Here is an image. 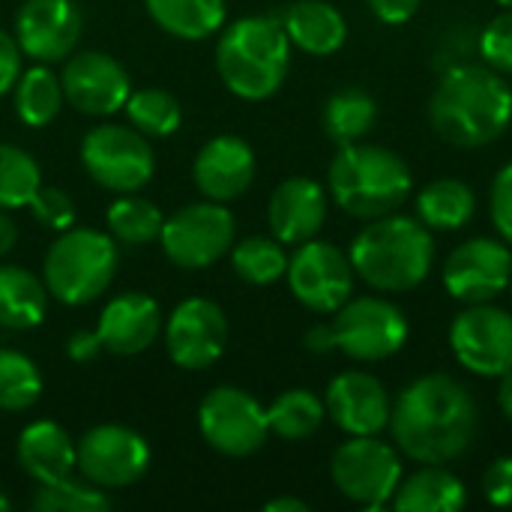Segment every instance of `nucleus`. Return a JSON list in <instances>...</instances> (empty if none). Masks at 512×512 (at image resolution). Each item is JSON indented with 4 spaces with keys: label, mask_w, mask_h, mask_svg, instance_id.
<instances>
[{
    "label": "nucleus",
    "mask_w": 512,
    "mask_h": 512,
    "mask_svg": "<svg viewBox=\"0 0 512 512\" xmlns=\"http://www.w3.org/2000/svg\"><path fill=\"white\" fill-rule=\"evenodd\" d=\"M30 213L42 228L51 231H66L75 225V204L60 186H39L36 195L30 198Z\"/></svg>",
    "instance_id": "39"
},
{
    "label": "nucleus",
    "mask_w": 512,
    "mask_h": 512,
    "mask_svg": "<svg viewBox=\"0 0 512 512\" xmlns=\"http://www.w3.org/2000/svg\"><path fill=\"white\" fill-rule=\"evenodd\" d=\"M228 342V321L225 312L207 297L183 300L165 327V348L168 357L189 372H201L213 366Z\"/></svg>",
    "instance_id": "16"
},
{
    "label": "nucleus",
    "mask_w": 512,
    "mask_h": 512,
    "mask_svg": "<svg viewBox=\"0 0 512 512\" xmlns=\"http://www.w3.org/2000/svg\"><path fill=\"white\" fill-rule=\"evenodd\" d=\"M15 240H18V228H15V222L0 210V258L12 252Z\"/></svg>",
    "instance_id": "46"
},
{
    "label": "nucleus",
    "mask_w": 512,
    "mask_h": 512,
    "mask_svg": "<svg viewBox=\"0 0 512 512\" xmlns=\"http://www.w3.org/2000/svg\"><path fill=\"white\" fill-rule=\"evenodd\" d=\"M324 132L330 141L342 144H354L360 141L378 120V105L375 99L360 90V87H345L339 93H333L324 105Z\"/></svg>",
    "instance_id": "29"
},
{
    "label": "nucleus",
    "mask_w": 512,
    "mask_h": 512,
    "mask_svg": "<svg viewBox=\"0 0 512 512\" xmlns=\"http://www.w3.org/2000/svg\"><path fill=\"white\" fill-rule=\"evenodd\" d=\"M306 348H309L312 354H330V351H336L333 324H315V327L306 333Z\"/></svg>",
    "instance_id": "45"
},
{
    "label": "nucleus",
    "mask_w": 512,
    "mask_h": 512,
    "mask_svg": "<svg viewBox=\"0 0 512 512\" xmlns=\"http://www.w3.org/2000/svg\"><path fill=\"white\" fill-rule=\"evenodd\" d=\"M42 186L39 165L15 144H0V210L27 207Z\"/></svg>",
    "instance_id": "36"
},
{
    "label": "nucleus",
    "mask_w": 512,
    "mask_h": 512,
    "mask_svg": "<svg viewBox=\"0 0 512 512\" xmlns=\"http://www.w3.org/2000/svg\"><path fill=\"white\" fill-rule=\"evenodd\" d=\"M162 330V309L153 297L129 291L105 303L96 336L102 351L117 357H135L147 351Z\"/></svg>",
    "instance_id": "21"
},
{
    "label": "nucleus",
    "mask_w": 512,
    "mask_h": 512,
    "mask_svg": "<svg viewBox=\"0 0 512 512\" xmlns=\"http://www.w3.org/2000/svg\"><path fill=\"white\" fill-rule=\"evenodd\" d=\"M150 18L177 39H207L225 21V0H144Z\"/></svg>",
    "instance_id": "28"
},
{
    "label": "nucleus",
    "mask_w": 512,
    "mask_h": 512,
    "mask_svg": "<svg viewBox=\"0 0 512 512\" xmlns=\"http://www.w3.org/2000/svg\"><path fill=\"white\" fill-rule=\"evenodd\" d=\"M512 276V246L495 237H471L456 246L444 264V288L462 306L492 303L507 291Z\"/></svg>",
    "instance_id": "15"
},
{
    "label": "nucleus",
    "mask_w": 512,
    "mask_h": 512,
    "mask_svg": "<svg viewBox=\"0 0 512 512\" xmlns=\"http://www.w3.org/2000/svg\"><path fill=\"white\" fill-rule=\"evenodd\" d=\"M354 273L381 294L420 288L435 267V237L417 216L387 213L369 219L348 249Z\"/></svg>",
    "instance_id": "3"
},
{
    "label": "nucleus",
    "mask_w": 512,
    "mask_h": 512,
    "mask_svg": "<svg viewBox=\"0 0 512 512\" xmlns=\"http://www.w3.org/2000/svg\"><path fill=\"white\" fill-rule=\"evenodd\" d=\"M123 111H126L132 129H138L147 138H168L183 123L180 102L168 90H159V87H147V90L129 93Z\"/></svg>",
    "instance_id": "33"
},
{
    "label": "nucleus",
    "mask_w": 512,
    "mask_h": 512,
    "mask_svg": "<svg viewBox=\"0 0 512 512\" xmlns=\"http://www.w3.org/2000/svg\"><path fill=\"white\" fill-rule=\"evenodd\" d=\"M477 51L486 66L501 75H512V9H504L480 30Z\"/></svg>",
    "instance_id": "38"
},
{
    "label": "nucleus",
    "mask_w": 512,
    "mask_h": 512,
    "mask_svg": "<svg viewBox=\"0 0 512 512\" xmlns=\"http://www.w3.org/2000/svg\"><path fill=\"white\" fill-rule=\"evenodd\" d=\"M387 429L408 459L420 465H447L474 447L480 408L462 381L432 372L399 393Z\"/></svg>",
    "instance_id": "1"
},
{
    "label": "nucleus",
    "mask_w": 512,
    "mask_h": 512,
    "mask_svg": "<svg viewBox=\"0 0 512 512\" xmlns=\"http://www.w3.org/2000/svg\"><path fill=\"white\" fill-rule=\"evenodd\" d=\"M288 288L291 294L312 312L318 315H330L336 312L342 303L351 300L354 294V267L351 258L333 246V243H321V240H306L300 243V249L288 258Z\"/></svg>",
    "instance_id": "12"
},
{
    "label": "nucleus",
    "mask_w": 512,
    "mask_h": 512,
    "mask_svg": "<svg viewBox=\"0 0 512 512\" xmlns=\"http://www.w3.org/2000/svg\"><path fill=\"white\" fill-rule=\"evenodd\" d=\"M498 3H501L504 9H512V0H498Z\"/></svg>",
    "instance_id": "50"
},
{
    "label": "nucleus",
    "mask_w": 512,
    "mask_h": 512,
    "mask_svg": "<svg viewBox=\"0 0 512 512\" xmlns=\"http://www.w3.org/2000/svg\"><path fill=\"white\" fill-rule=\"evenodd\" d=\"M42 396V375L30 357L12 348H0V408L27 411Z\"/></svg>",
    "instance_id": "35"
},
{
    "label": "nucleus",
    "mask_w": 512,
    "mask_h": 512,
    "mask_svg": "<svg viewBox=\"0 0 512 512\" xmlns=\"http://www.w3.org/2000/svg\"><path fill=\"white\" fill-rule=\"evenodd\" d=\"M60 84L66 102L90 117L117 114L132 93L126 69L105 51H81L66 60Z\"/></svg>",
    "instance_id": "17"
},
{
    "label": "nucleus",
    "mask_w": 512,
    "mask_h": 512,
    "mask_svg": "<svg viewBox=\"0 0 512 512\" xmlns=\"http://www.w3.org/2000/svg\"><path fill=\"white\" fill-rule=\"evenodd\" d=\"M327 417L324 399H318L312 390H285L270 408H267V426L282 441H306L312 438Z\"/></svg>",
    "instance_id": "31"
},
{
    "label": "nucleus",
    "mask_w": 512,
    "mask_h": 512,
    "mask_svg": "<svg viewBox=\"0 0 512 512\" xmlns=\"http://www.w3.org/2000/svg\"><path fill=\"white\" fill-rule=\"evenodd\" d=\"M450 348L468 372L501 378L512 369V315L495 303L465 306L450 324Z\"/></svg>",
    "instance_id": "13"
},
{
    "label": "nucleus",
    "mask_w": 512,
    "mask_h": 512,
    "mask_svg": "<svg viewBox=\"0 0 512 512\" xmlns=\"http://www.w3.org/2000/svg\"><path fill=\"white\" fill-rule=\"evenodd\" d=\"M9 507H12V504H9V498H6V495L0 492V512H6V510H9Z\"/></svg>",
    "instance_id": "49"
},
{
    "label": "nucleus",
    "mask_w": 512,
    "mask_h": 512,
    "mask_svg": "<svg viewBox=\"0 0 512 512\" xmlns=\"http://www.w3.org/2000/svg\"><path fill=\"white\" fill-rule=\"evenodd\" d=\"M429 123L450 147H489L512 123L510 81L486 63H459L444 69L429 99Z\"/></svg>",
    "instance_id": "2"
},
{
    "label": "nucleus",
    "mask_w": 512,
    "mask_h": 512,
    "mask_svg": "<svg viewBox=\"0 0 512 512\" xmlns=\"http://www.w3.org/2000/svg\"><path fill=\"white\" fill-rule=\"evenodd\" d=\"M78 471L99 489H126L138 483L150 468V447L147 441L126 426H96L78 444Z\"/></svg>",
    "instance_id": "14"
},
{
    "label": "nucleus",
    "mask_w": 512,
    "mask_h": 512,
    "mask_svg": "<svg viewBox=\"0 0 512 512\" xmlns=\"http://www.w3.org/2000/svg\"><path fill=\"white\" fill-rule=\"evenodd\" d=\"M336 351L357 363H381L399 354L408 342V318L387 297H351L336 312Z\"/></svg>",
    "instance_id": "8"
},
{
    "label": "nucleus",
    "mask_w": 512,
    "mask_h": 512,
    "mask_svg": "<svg viewBox=\"0 0 512 512\" xmlns=\"http://www.w3.org/2000/svg\"><path fill=\"white\" fill-rule=\"evenodd\" d=\"M231 264L243 282L273 285L288 270V252L276 237H246L231 246Z\"/></svg>",
    "instance_id": "32"
},
{
    "label": "nucleus",
    "mask_w": 512,
    "mask_h": 512,
    "mask_svg": "<svg viewBox=\"0 0 512 512\" xmlns=\"http://www.w3.org/2000/svg\"><path fill=\"white\" fill-rule=\"evenodd\" d=\"M81 165L93 183L117 195L144 189L156 171V159L147 144V135L114 123L96 126L84 135Z\"/></svg>",
    "instance_id": "9"
},
{
    "label": "nucleus",
    "mask_w": 512,
    "mask_h": 512,
    "mask_svg": "<svg viewBox=\"0 0 512 512\" xmlns=\"http://www.w3.org/2000/svg\"><path fill=\"white\" fill-rule=\"evenodd\" d=\"M489 213L504 243L512 246V162H507L489 189Z\"/></svg>",
    "instance_id": "40"
},
{
    "label": "nucleus",
    "mask_w": 512,
    "mask_h": 512,
    "mask_svg": "<svg viewBox=\"0 0 512 512\" xmlns=\"http://www.w3.org/2000/svg\"><path fill=\"white\" fill-rule=\"evenodd\" d=\"M390 504L399 512H459L468 504V489L444 465H426L399 483Z\"/></svg>",
    "instance_id": "25"
},
{
    "label": "nucleus",
    "mask_w": 512,
    "mask_h": 512,
    "mask_svg": "<svg viewBox=\"0 0 512 512\" xmlns=\"http://www.w3.org/2000/svg\"><path fill=\"white\" fill-rule=\"evenodd\" d=\"M234 216L219 201H201L177 210L162 222L159 243L165 258L183 270L216 264L234 246Z\"/></svg>",
    "instance_id": "10"
},
{
    "label": "nucleus",
    "mask_w": 512,
    "mask_h": 512,
    "mask_svg": "<svg viewBox=\"0 0 512 512\" xmlns=\"http://www.w3.org/2000/svg\"><path fill=\"white\" fill-rule=\"evenodd\" d=\"M81 9L75 0H24L15 15V39L21 54L36 63H57L72 54L81 39Z\"/></svg>",
    "instance_id": "18"
},
{
    "label": "nucleus",
    "mask_w": 512,
    "mask_h": 512,
    "mask_svg": "<svg viewBox=\"0 0 512 512\" xmlns=\"http://www.w3.org/2000/svg\"><path fill=\"white\" fill-rule=\"evenodd\" d=\"M330 477L351 504L384 510L402 483V459L396 447L378 435H351V441L333 453Z\"/></svg>",
    "instance_id": "7"
},
{
    "label": "nucleus",
    "mask_w": 512,
    "mask_h": 512,
    "mask_svg": "<svg viewBox=\"0 0 512 512\" xmlns=\"http://www.w3.org/2000/svg\"><path fill=\"white\" fill-rule=\"evenodd\" d=\"M117 273V240L93 228H66L45 255V288L66 306L102 297Z\"/></svg>",
    "instance_id": "6"
},
{
    "label": "nucleus",
    "mask_w": 512,
    "mask_h": 512,
    "mask_svg": "<svg viewBox=\"0 0 512 512\" xmlns=\"http://www.w3.org/2000/svg\"><path fill=\"white\" fill-rule=\"evenodd\" d=\"M36 512H105L111 510V498L105 489L93 486L90 480L63 477L57 483H39L33 495Z\"/></svg>",
    "instance_id": "37"
},
{
    "label": "nucleus",
    "mask_w": 512,
    "mask_h": 512,
    "mask_svg": "<svg viewBox=\"0 0 512 512\" xmlns=\"http://www.w3.org/2000/svg\"><path fill=\"white\" fill-rule=\"evenodd\" d=\"M192 177L207 201H234L255 180V153L237 135H216L198 150Z\"/></svg>",
    "instance_id": "20"
},
{
    "label": "nucleus",
    "mask_w": 512,
    "mask_h": 512,
    "mask_svg": "<svg viewBox=\"0 0 512 512\" xmlns=\"http://www.w3.org/2000/svg\"><path fill=\"white\" fill-rule=\"evenodd\" d=\"M45 312H48L45 279L33 276L24 267L0 264V327L33 330L45 321Z\"/></svg>",
    "instance_id": "26"
},
{
    "label": "nucleus",
    "mask_w": 512,
    "mask_h": 512,
    "mask_svg": "<svg viewBox=\"0 0 512 512\" xmlns=\"http://www.w3.org/2000/svg\"><path fill=\"white\" fill-rule=\"evenodd\" d=\"M102 351V342H99V336H96V330L93 333H72L69 336V342H66V354L75 360V363H90L96 354Z\"/></svg>",
    "instance_id": "44"
},
{
    "label": "nucleus",
    "mask_w": 512,
    "mask_h": 512,
    "mask_svg": "<svg viewBox=\"0 0 512 512\" xmlns=\"http://www.w3.org/2000/svg\"><path fill=\"white\" fill-rule=\"evenodd\" d=\"M267 512H309V504L306 501H300V498H276V501H270Z\"/></svg>",
    "instance_id": "48"
},
{
    "label": "nucleus",
    "mask_w": 512,
    "mask_h": 512,
    "mask_svg": "<svg viewBox=\"0 0 512 512\" xmlns=\"http://www.w3.org/2000/svg\"><path fill=\"white\" fill-rule=\"evenodd\" d=\"M327 186L333 201L354 219L396 213L414 192L408 162L381 144H342L330 162Z\"/></svg>",
    "instance_id": "4"
},
{
    "label": "nucleus",
    "mask_w": 512,
    "mask_h": 512,
    "mask_svg": "<svg viewBox=\"0 0 512 512\" xmlns=\"http://www.w3.org/2000/svg\"><path fill=\"white\" fill-rule=\"evenodd\" d=\"M324 408L345 435H381L390 426L393 399L375 375L351 369L330 381Z\"/></svg>",
    "instance_id": "19"
},
{
    "label": "nucleus",
    "mask_w": 512,
    "mask_h": 512,
    "mask_svg": "<svg viewBox=\"0 0 512 512\" xmlns=\"http://www.w3.org/2000/svg\"><path fill=\"white\" fill-rule=\"evenodd\" d=\"M198 426L204 441L231 459H246L267 444V408L240 390V387H216L204 396L198 408Z\"/></svg>",
    "instance_id": "11"
},
{
    "label": "nucleus",
    "mask_w": 512,
    "mask_h": 512,
    "mask_svg": "<svg viewBox=\"0 0 512 512\" xmlns=\"http://www.w3.org/2000/svg\"><path fill=\"white\" fill-rule=\"evenodd\" d=\"M108 231L114 240L120 243H129V246H141V243H150V240H159V231H162V210L147 201V198H138L135 192L129 195H120L111 207H108Z\"/></svg>",
    "instance_id": "34"
},
{
    "label": "nucleus",
    "mask_w": 512,
    "mask_h": 512,
    "mask_svg": "<svg viewBox=\"0 0 512 512\" xmlns=\"http://www.w3.org/2000/svg\"><path fill=\"white\" fill-rule=\"evenodd\" d=\"M507 291H510V297H512V276H510V285H507Z\"/></svg>",
    "instance_id": "51"
},
{
    "label": "nucleus",
    "mask_w": 512,
    "mask_h": 512,
    "mask_svg": "<svg viewBox=\"0 0 512 512\" xmlns=\"http://www.w3.org/2000/svg\"><path fill=\"white\" fill-rule=\"evenodd\" d=\"M216 69L234 96L249 102L270 99L291 69V39L282 21L273 15L234 21L219 36Z\"/></svg>",
    "instance_id": "5"
},
{
    "label": "nucleus",
    "mask_w": 512,
    "mask_h": 512,
    "mask_svg": "<svg viewBox=\"0 0 512 512\" xmlns=\"http://www.w3.org/2000/svg\"><path fill=\"white\" fill-rule=\"evenodd\" d=\"M483 498L492 507H512V456L495 459L483 474Z\"/></svg>",
    "instance_id": "41"
},
{
    "label": "nucleus",
    "mask_w": 512,
    "mask_h": 512,
    "mask_svg": "<svg viewBox=\"0 0 512 512\" xmlns=\"http://www.w3.org/2000/svg\"><path fill=\"white\" fill-rule=\"evenodd\" d=\"M12 90H15V114H18V120L33 126V129L48 126L60 114V105L66 99L60 78L45 63L21 72V78L15 81Z\"/></svg>",
    "instance_id": "30"
},
{
    "label": "nucleus",
    "mask_w": 512,
    "mask_h": 512,
    "mask_svg": "<svg viewBox=\"0 0 512 512\" xmlns=\"http://www.w3.org/2000/svg\"><path fill=\"white\" fill-rule=\"evenodd\" d=\"M378 21L384 24H405L417 15L423 0H366Z\"/></svg>",
    "instance_id": "43"
},
{
    "label": "nucleus",
    "mask_w": 512,
    "mask_h": 512,
    "mask_svg": "<svg viewBox=\"0 0 512 512\" xmlns=\"http://www.w3.org/2000/svg\"><path fill=\"white\" fill-rule=\"evenodd\" d=\"M498 405H501L504 417L512 423V369L501 375V384H498Z\"/></svg>",
    "instance_id": "47"
},
{
    "label": "nucleus",
    "mask_w": 512,
    "mask_h": 512,
    "mask_svg": "<svg viewBox=\"0 0 512 512\" xmlns=\"http://www.w3.org/2000/svg\"><path fill=\"white\" fill-rule=\"evenodd\" d=\"M18 462L36 483H57L63 477H72L78 456L63 426L51 420H36L18 435Z\"/></svg>",
    "instance_id": "24"
},
{
    "label": "nucleus",
    "mask_w": 512,
    "mask_h": 512,
    "mask_svg": "<svg viewBox=\"0 0 512 512\" xmlns=\"http://www.w3.org/2000/svg\"><path fill=\"white\" fill-rule=\"evenodd\" d=\"M327 219V192L309 177H288L267 204V222L279 243L300 246L312 240Z\"/></svg>",
    "instance_id": "22"
},
{
    "label": "nucleus",
    "mask_w": 512,
    "mask_h": 512,
    "mask_svg": "<svg viewBox=\"0 0 512 512\" xmlns=\"http://www.w3.org/2000/svg\"><path fill=\"white\" fill-rule=\"evenodd\" d=\"M21 78V45L15 36L0 30V96L15 87Z\"/></svg>",
    "instance_id": "42"
},
{
    "label": "nucleus",
    "mask_w": 512,
    "mask_h": 512,
    "mask_svg": "<svg viewBox=\"0 0 512 512\" xmlns=\"http://www.w3.org/2000/svg\"><path fill=\"white\" fill-rule=\"evenodd\" d=\"M279 21L291 45H297L300 51L312 57H330L348 39L345 15L327 0H297L282 12Z\"/></svg>",
    "instance_id": "23"
},
{
    "label": "nucleus",
    "mask_w": 512,
    "mask_h": 512,
    "mask_svg": "<svg viewBox=\"0 0 512 512\" xmlns=\"http://www.w3.org/2000/svg\"><path fill=\"white\" fill-rule=\"evenodd\" d=\"M477 213L474 189L459 177H438L417 195V219L432 231H459Z\"/></svg>",
    "instance_id": "27"
}]
</instances>
